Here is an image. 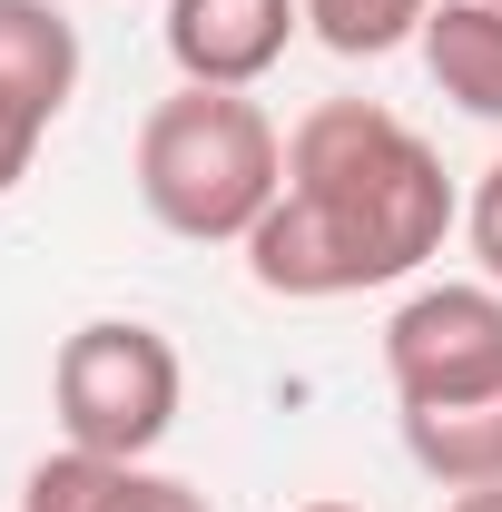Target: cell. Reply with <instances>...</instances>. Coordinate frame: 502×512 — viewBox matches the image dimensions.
I'll use <instances>...</instances> for the list:
<instances>
[{
    "instance_id": "cell-7",
    "label": "cell",
    "mask_w": 502,
    "mask_h": 512,
    "mask_svg": "<svg viewBox=\"0 0 502 512\" xmlns=\"http://www.w3.org/2000/svg\"><path fill=\"white\" fill-rule=\"evenodd\" d=\"M20 512H217L197 483L158 473V463H119V453H40L30 483H20Z\"/></svg>"
},
{
    "instance_id": "cell-13",
    "label": "cell",
    "mask_w": 502,
    "mask_h": 512,
    "mask_svg": "<svg viewBox=\"0 0 502 512\" xmlns=\"http://www.w3.org/2000/svg\"><path fill=\"white\" fill-rule=\"evenodd\" d=\"M296 512H355V503H296Z\"/></svg>"
},
{
    "instance_id": "cell-2",
    "label": "cell",
    "mask_w": 502,
    "mask_h": 512,
    "mask_svg": "<svg viewBox=\"0 0 502 512\" xmlns=\"http://www.w3.org/2000/svg\"><path fill=\"white\" fill-rule=\"evenodd\" d=\"M128 178H138V207L188 237V247H247L256 217L286 188V138L256 109L247 89H168L148 119H138V148H128Z\"/></svg>"
},
{
    "instance_id": "cell-4",
    "label": "cell",
    "mask_w": 502,
    "mask_h": 512,
    "mask_svg": "<svg viewBox=\"0 0 502 512\" xmlns=\"http://www.w3.org/2000/svg\"><path fill=\"white\" fill-rule=\"evenodd\" d=\"M384 384L394 404H463L502 384V286H414L384 316Z\"/></svg>"
},
{
    "instance_id": "cell-1",
    "label": "cell",
    "mask_w": 502,
    "mask_h": 512,
    "mask_svg": "<svg viewBox=\"0 0 502 512\" xmlns=\"http://www.w3.org/2000/svg\"><path fill=\"white\" fill-rule=\"evenodd\" d=\"M463 227L434 138L404 128L384 99H315L286 128V188L247 237V276L286 306L404 286Z\"/></svg>"
},
{
    "instance_id": "cell-5",
    "label": "cell",
    "mask_w": 502,
    "mask_h": 512,
    "mask_svg": "<svg viewBox=\"0 0 502 512\" xmlns=\"http://www.w3.org/2000/svg\"><path fill=\"white\" fill-rule=\"evenodd\" d=\"M79 99V30L60 0H0V197L30 178L40 138Z\"/></svg>"
},
{
    "instance_id": "cell-11",
    "label": "cell",
    "mask_w": 502,
    "mask_h": 512,
    "mask_svg": "<svg viewBox=\"0 0 502 512\" xmlns=\"http://www.w3.org/2000/svg\"><path fill=\"white\" fill-rule=\"evenodd\" d=\"M463 247H473V266L502 286V158L473 178V197H463Z\"/></svg>"
},
{
    "instance_id": "cell-6",
    "label": "cell",
    "mask_w": 502,
    "mask_h": 512,
    "mask_svg": "<svg viewBox=\"0 0 502 512\" xmlns=\"http://www.w3.org/2000/svg\"><path fill=\"white\" fill-rule=\"evenodd\" d=\"M158 30H168V60L188 89H256L296 50L306 0H168Z\"/></svg>"
},
{
    "instance_id": "cell-12",
    "label": "cell",
    "mask_w": 502,
    "mask_h": 512,
    "mask_svg": "<svg viewBox=\"0 0 502 512\" xmlns=\"http://www.w3.org/2000/svg\"><path fill=\"white\" fill-rule=\"evenodd\" d=\"M443 512H502V483H483V493H453Z\"/></svg>"
},
{
    "instance_id": "cell-8",
    "label": "cell",
    "mask_w": 502,
    "mask_h": 512,
    "mask_svg": "<svg viewBox=\"0 0 502 512\" xmlns=\"http://www.w3.org/2000/svg\"><path fill=\"white\" fill-rule=\"evenodd\" d=\"M414 473L443 493H483L502 483V384L493 394H463V404H394Z\"/></svg>"
},
{
    "instance_id": "cell-10",
    "label": "cell",
    "mask_w": 502,
    "mask_h": 512,
    "mask_svg": "<svg viewBox=\"0 0 502 512\" xmlns=\"http://www.w3.org/2000/svg\"><path fill=\"white\" fill-rule=\"evenodd\" d=\"M424 10L434 0H306V30L335 60H384V50L424 40Z\"/></svg>"
},
{
    "instance_id": "cell-3",
    "label": "cell",
    "mask_w": 502,
    "mask_h": 512,
    "mask_svg": "<svg viewBox=\"0 0 502 512\" xmlns=\"http://www.w3.org/2000/svg\"><path fill=\"white\" fill-rule=\"evenodd\" d=\"M178 404H188V365L138 316H89L50 355V414H60V444H79V453L148 463L178 434Z\"/></svg>"
},
{
    "instance_id": "cell-9",
    "label": "cell",
    "mask_w": 502,
    "mask_h": 512,
    "mask_svg": "<svg viewBox=\"0 0 502 512\" xmlns=\"http://www.w3.org/2000/svg\"><path fill=\"white\" fill-rule=\"evenodd\" d=\"M424 69L463 119L502 128V0H434L424 10Z\"/></svg>"
}]
</instances>
